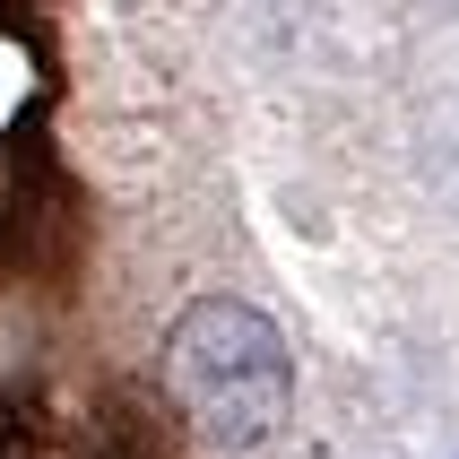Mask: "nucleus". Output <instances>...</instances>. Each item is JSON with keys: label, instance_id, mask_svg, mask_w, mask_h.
<instances>
[{"label": "nucleus", "instance_id": "1", "mask_svg": "<svg viewBox=\"0 0 459 459\" xmlns=\"http://www.w3.org/2000/svg\"><path fill=\"white\" fill-rule=\"evenodd\" d=\"M165 390L208 451H260L295 408V356L243 295H200L165 330Z\"/></svg>", "mask_w": 459, "mask_h": 459}]
</instances>
